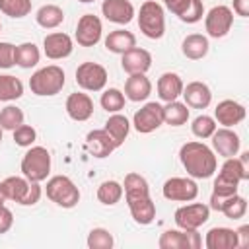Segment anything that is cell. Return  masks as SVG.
Listing matches in <instances>:
<instances>
[{
	"mask_svg": "<svg viewBox=\"0 0 249 249\" xmlns=\"http://www.w3.org/2000/svg\"><path fill=\"white\" fill-rule=\"evenodd\" d=\"M123 195L128 204L132 220L140 226H150L156 218V204L150 196L148 181L140 173H134V171L126 173L123 183Z\"/></svg>",
	"mask_w": 249,
	"mask_h": 249,
	"instance_id": "cell-1",
	"label": "cell"
},
{
	"mask_svg": "<svg viewBox=\"0 0 249 249\" xmlns=\"http://www.w3.org/2000/svg\"><path fill=\"white\" fill-rule=\"evenodd\" d=\"M179 160L187 175L193 179H208L216 173V167H218L214 150L198 140L185 142L179 150Z\"/></svg>",
	"mask_w": 249,
	"mask_h": 249,
	"instance_id": "cell-2",
	"label": "cell"
},
{
	"mask_svg": "<svg viewBox=\"0 0 249 249\" xmlns=\"http://www.w3.org/2000/svg\"><path fill=\"white\" fill-rule=\"evenodd\" d=\"M247 156L249 152L241 154V158H226V161L222 163L214 185H212V195L218 198H226L230 195H235L239 189L241 181L249 179V171H247Z\"/></svg>",
	"mask_w": 249,
	"mask_h": 249,
	"instance_id": "cell-3",
	"label": "cell"
},
{
	"mask_svg": "<svg viewBox=\"0 0 249 249\" xmlns=\"http://www.w3.org/2000/svg\"><path fill=\"white\" fill-rule=\"evenodd\" d=\"M0 195L6 200H14V202H18L21 206H33V204L39 202L43 191H41L39 183L29 181L23 175L21 177L12 175V177H6L0 183Z\"/></svg>",
	"mask_w": 249,
	"mask_h": 249,
	"instance_id": "cell-4",
	"label": "cell"
},
{
	"mask_svg": "<svg viewBox=\"0 0 249 249\" xmlns=\"http://www.w3.org/2000/svg\"><path fill=\"white\" fill-rule=\"evenodd\" d=\"M64 84H66L64 70L56 64L43 66L37 72H33L29 78V89H31V93H35L39 97H51V95L60 93Z\"/></svg>",
	"mask_w": 249,
	"mask_h": 249,
	"instance_id": "cell-5",
	"label": "cell"
},
{
	"mask_svg": "<svg viewBox=\"0 0 249 249\" xmlns=\"http://www.w3.org/2000/svg\"><path fill=\"white\" fill-rule=\"evenodd\" d=\"M21 175L29 181L41 183L51 173V154L45 146H29L19 163Z\"/></svg>",
	"mask_w": 249,
	"mask_h": 249,
	"instance_id": "cell-6",
	"label": "cell"
},
{
	"mask_svg": "<svg viewBox=\"0 0 249 249\" xmlns=\"http://www.w3.org/2000/svg\"><path fill=\"white\" fill-rule=\"evenodd\" d=\"M138 27L142 35L148 39H161L165 33V16H163V6L156 0H146L140 10H138Z\"/></svg>",
	"mask_w": 249,
	"mask_h": 249,
	"instance_id": "cell-7",
	"label": "cell"
},
{
	"mask_svg": "<svg viewBox=\"0 0 249 249\" xmlns=\"http://www.w3.org/2000/svg\"><path fill=\"white\" fill-rule=\"evenodd\" d=\"M45 193H47V198L49 200H53L56 206H62V208H74L80 202V189L66 175H54V177H51L47 181Z\"/></svg>",
	"mask_w": 249,
	"mask_h": 249,
	"instance_id": "cell-8",
	"label": "cell"
},
{
	"mask_svg": "<svg viewBox=\"0 0 249 249\" xmlns=\"http://www.w3.org/2000/svg\"><path fill=\"white\" fill-rule=\"evenodd\" d=\"M210 218V206L204 202H193L179 206L173 214V220L177 228L181 230H198L202 224H206Z\"/></svg>",
	"mask_w": 249,
	"mask_h": 249,
	"instance_id": "cell-9",
	"label": "cell"
},
{
	"mask_svg": "<svg viewBox=\"0 0 249 249\" xmlns=\"http://www.w3.org/2000/svg\"><path fill=\"white\" fill-rule=\"evenodd\" d=\"M160 249H200L202 237L198 230H165L158 239Z\"/></svg>",
	"mask_w": 249,
	"mask_h": 249,
	"instance_id": "cell-10",
	"label": "cell"
},
{
	"mask_svg": "<svg viewBox=\"0 0 249 249\" xmlns=\"http://www.w3.org/2000/svg\"><path fill=\"white\" fill-rule=\"evenodd\" d=\"M233 25V12L231 8L220 4V6H214L210 8L208 14H204V29L208 33V37L212 39H220V37H226L230 33Z\"/></svg>",
	"mask_w": 249,
	"mask_h": 249,
	"instance_id": "cell-11",
	"label": "cell"
},
{
	"mask_svg": "<svg viewBox=\"0 0 249 249\" xmlns=\"http://www.w3.org/2000/svg\"><path fill=\"white\" fill-rule=\"evenodd\" d=\"M161 124H163V105L156 101H148L132 117V126L140 134H150Z\"/></svg>",
	"mask_w": 249,
	"mask_h": 249,
	"instance_id": "cell-12",
	"label": "cell"
},
{
	"mask_svg": "<svg viewBox=\"0 0 249 249\" xmlns=\"http://www.w3.org/2000/svg\"><path fill=\"white\" fill-rule=\"evenodd\" d=\"M76 84L84 91H101L107 84V70L97 62H82L76 68Z\"/></svg>",
	"mask_w": 249,
	"mask_h": 249,
	"instance_id": "cell-13",
	"label": "cell"
},
{
	"mask_svg": "<svg viewBox=\"0 0 249 249\" xmlns=\"http://www.w3.org/2000/svg\"><path fill=\"white\" fill-rule=\"evenodd\" d=\"M161 195L173 202H191L198 196V185L193 177H171L163 183Z\"/></svg>",
	"mask_w": 249,
	"mask_h": 249,
	"instance_id": "cell-14",
	"label": "cell"
},
{
	"mask_svg": "<svg viewBox=\"0 0 249 249\" xmlns=\"http://www.w3.org/2000/svg\"><path fill=\"white\" fill-rule=\"evenodd\" d=\"M101 33H103V23L97 16L93 14H84L78 19L76 25V33L74 39L80 47H93L101 41Z\"/></svg>",
	"mask_w": 249,
	"mask_h": 249,
	"instance_id": "cell-15",
	"label": "cell"
},
{
	"mask_svg": "<svg viewBox=\"0 0 249 249\" xmlns=\"http://www.w3.org/2000/svg\"><path fill=\"white\" fill-rule=\"evenodd\" d=\"M72 49H74V41L68 33L54 31V33L45 35V39H43V53L51 60H62V58L70 56Z\"/></svg>",
	"mask_w": 249,
	"mask_h": 249,
	"instance_id": "cell-16",
	"label": "cell"
},
{
	"mask_svg": "<svg viewBox=\"0 0 249 249\" xmlns=\"http://www.w3.org/2000/svg\"><path fill=\"white\" fill-rule=\"evenodd\" d=\"M210 138H212V150H214V154H218L222 158H233V156H237V152L241 148V140H239L237 132H233L228 126L216 128Z\"/></svg>",
	"mask_w": 249,
	"mask_h": 249,
	"instance_id": "cell-17",
	"label": "cell"
},
{
	"mask_svg": "<svg viewBox=\"0 0 249 249\" xmlns=\"http://www.w3.org/2000/svg\"><path fill=\"white\" fill-rule=\"evenodd\" d=\"M101 14L105 16L107 21L117 23V25H126L136 16L130 0H103Z\"/></svg>",
	"mask_w": 249,
	"mask_h": 249,
	"instance_id": "cell-18",
	"label": "cell"
},
{
	"mask_svg": "<svg viewBox=\"0 0 249 249\" xmlns=\"http://www.w3.org/2000/svg\"><path fill=\"white\" fill-rule=\"evenodd\" d=\"M212 210L216 212H222L226 218L230 220H239L245 216L247 212V200L241 196V195H230L226 198H218V196H210V204H208Z\"/></svg>",
	"mask_w": 249,
	"mask_h": 249,
	"instance_id": "cell-19",
	"label": "cell"
},
{
	"mask_svg": "<svg viewBox=\"0 0 249 249\" xmlns=\"http://www.w3.org/2000/svg\"><path fill=\"white\" fill-rule=\"evenodd\" d=\"M245 119V107L239 103V101H233V99H224L216 105L214 109V121L222 126H235L239 124L241 121Z\"/></svg>",
	"mask_w": 249,
	"mask_h": 249,
	"instance_id": "cell-20",
	"label": "cell"
},
{
	"mask_svg": "<svg viewBox=\"0 0 249 249\" xmlns=\"http://www.w3.org/2000/svg\"><path fill=\"white\" fill-rule=\"evenodd\" d=\"M121 56V66L126 74H146L152 66V54L140 47H132Z\"/></svg>",
	"mask_w": 249,
	"mask_h": 249,
	"instance_id": "cell-21",
	"label": "cell"
},
{
	"mask_svg": "<svg viewBox=\"0 0 249 249\" xmlns=\"http://www.w3.org/2000/svg\"><path fill=\"white\" fill-rule=\"evenodd\" d=\"M183 99L185 105L189 109H206L212 101V91L204 82H189L187 86H183Z\"/></svg>",
	"mask_w": 249,
	"mask_h": 249,
	"instance_id": "cell-22",
	"label": "cell"
},
{
	"mask_svg": "<svg viewBox=\"0 0 249 249\" xmlns=\"http://www.w3.org/2000/svg\"><path fill=\"white\" fill-rule=\"evenodd\" d=\"M66 113L72 121L84 123L93 115V99L84 91H74L66 99Z\"/></svg>",
	"mask_w": 249,
	"mask_h": 249,
	"instance_id": "cell-23",
	"label": "cell"
},
{
	"mask_svg": "<svg viewBox=\"0 0 249 249\" xmlns=\"http://www.w3.org/2000/svg\"><path fill=\"white\" fill-rule=\"evenodd\" d=\"M86 148H88V152H89L93 158H99V160L111 156V154L117 150L113 138L107 134L105 128L89 130L88 136H86Z\"/></svg>",
	"mask_w": 249,
	"mask_h": 249,
	"instance_id": "cell-24",
	"label": "cell"
},
{
	"mask_svg": "<svg viewBox=\"0 0 249 249\" xmlns=\"http://www.w3.org/2000/svg\"><path fill=\"white\" fill-rule=\"evenodd\" d=\"M239 239H237V231L231 228H212L206 231L204 237V247L206 249H237Z\"/></svg>",
	"mask_w": 249,
	"mask_h": 249,
	"instance_id": "cell-25",
	"label": "cell"
},
{
	"mask_svg": "<svg viewBox=\"0 0 249 249\" xmlns=\"http://www.w3.org/2000/svg\"><path fill=\"white\" fill-rule=\"evenodd\" d=\"M123 93L128 101H134V103L146 101L148 95L152 93V82L146 74H128Z\"/></svg>",
	"mask_w": 249,
	"mask_h": 249,
	"instance_id": "cell-26",
	"label": "cell"
},
{
	"mask_svg": "<svg viewBox=\"0 0 249 249\" xmlns=\"http://www.w3.org/2000/svg\"><path fill=\"white\" fill-rule=\"evenodd\" d=\"M183 80L179 74L175 72H163L160 78H158V95L161 101H175L181 93H183Z\"/></svg>",
	"mask_w": 249,
	"mask_h": 249,
	"instance_id": "cell-27",
	"label": "cell"
},
{
	"mask_svg": "<svg viewBox=\"0 0 249 249\" xmlns=\"http://www.w3.org/2000/svg\"><path fill=\"white\" fill-rule=\"evenodd\" d=\"M171 14H175L183 23H196L204 16L202 0H177L171 8Z\"/></svg>",
	"mask_w": 249,
	"mask_h": 249,
	"instance_id": "cell-28",
	"label": "cell"
},
{
	"mask_svg": "<svg viewBox=\"0 0 249 249\" xmlns=\"http://www.w3.org/2000/svg\"><path fill=\"white\" fill-rule=\"evenodd\" d=\"M208 49H210L208 37L202 35V33H191V35H187V37L183 39V43H181V53H183L187 58H191V60H200V58H204V56L208 54Z\"/></svg>",
	"mask_w": 249,
	"mask_h": 249,
	"instance_id": "cell-29",
	"label": "cell"
},
{
	"mask_svg": "<svg viewBox=\"0 0 249 249\" xmlns=\"http://www.w3.org/2000/svg\"><path fill=\"white\" fill-rule=\"evenodd\" d=\"M132 47H136V37L126 29H115L105 37V49L115 54H123Z\"/></svg>",
	"mask_w": 249,
	"mask_h": 249,
	"instance_id": "cell-30",
	"label": "cell"
},
{
	"mask_svg": "<svg viewBox=\"0 0 249 249\" xmlns=\"http://www.w3.org/2000/svg\"><path fill=\"white\" fill-rule=\"evenodd\" d=\"M103 128H105L107 134L113 138L115 146L119 148V146L126 140V136H128V132H130V123H128V119H126L124 115H121V113H111V117L107 119V123H105Z\"/></svg>",
	"mask_w": 249,
	"mask_h": 249,
	"instance_id": "cell-31",
	"label": "cell"
},
{
	"mask_svg": "<svg viewBox=\"0 0 249 249\" xmlns=\"http://www.w3.org/2000/svg\"><path fill=\"white\" fill-rule=\"evenodd\" d=\"M35 21L37 25H41L43 29H56L62 21H64V12L60 6L56 4H45L37 10L35 14Z\"/></svg>",
	"mask_w": 249,
	"mask_h": 249,
	"instance_id": "cell-32",
	"label": "cell"
},
{
	"mask_svg": "<svg viewBox=\"0 0 249 249\" xmlns=\"http://www.w3.org/2000/svg\"><path fill=\"white\" fill-rule=\"evenodd\" d=\"M189 121V107L181 101H167L163 105V123L169 126H183Z\"/></svg>",
	"mask_w": 249,
	"mask_h": 249,
	"instance_id": "cell-33",
	"label": "cell"
},
{
	"mask_svg": "<svg viewBox=\"0 0 249 249\" xmlns=\"http://www.w3.org/2000/svg\"><path fill=\"white\" fill-rule=\"evenodd\" d=\"M41 60V51L35 43H21L16 47V64L23 70L37 66Z\"/></svg>",
	"mask_w": 249,
	"mask_h": 249,
	"instance_id": "cell-34",
	"label": "cell"
},
{
	"mask_svg": "<svg viewBox=\"0 0 249 249\" xmlns=\"http://www.w3.org/2000/svg\"><path fill=\"white\" fill-rule=\"evenodd\" d=\"M23 95V84L12 74H0V101H16Z\"/></svg>",
	"mask_w": 249,
	"mask_h": 249,
	"instance_id": "cell-35",
	"label": "cell"
},
{
	"mask_svg": "<svg viewBox=\"0 0 249 249\" xmlns=\"http://www.w3.org/2000/svg\"><path fill=\"white\" fill-rule=\"evenodd\" d=\"M123 198V185L119 181H103L97 187V200L105 206H115L119 200Z\"/></svg>",
	"mask_w": 249,
	"mask_h": 249,
	"instance_id": "cell-36",
	"label": "cell"
},
{
	"mask_svg": "<svg viewBox=\"0 0 249 249\" xmlns=\"http://www.w3.org/2000/svg\"><path fill=\"white\" fill-rule=\"evenodd\" d=\"M23 111L18 105H6L0 109V126L2 130H16L19 124H23Z\"/></svg>",
	"mask_w": 249,
	"mask_h": 249,
	"instance_id": "cell-37",
	"label": "cell"
},
{
	"mask_svg": "<svg viewBox=\"0 0 249 249\" xmlns=\"http://www.w3.org/2000/svg\"><path fill=\"white\" fill-rule=\"evenodd\" d=\"M0 12L8 18L21 19L31 12V0H0Z\"/></svg>",
	"mask_w": 249,
	"mask_h": 249,
	"instance_id": "cell-38",
	"label": "cell"
},
{
	"mask_svg": "<svg viewBox=\"0 0 249 249\" xmlns=\"http://www.w3.org/2000/svg\"><path fill=\"white\" fill-rule=\"evenodd\" d=\"M124 101H126L124 93H123L121 89H117V88L105 89V91L101 93V99H99L101 107H103L107 113H119V111L124 107Z\"/></svg>",
	"mask_w": 249,
	"mask_h": 249,
	"instance_id": "cell-39",
	"label": "cell"
},
{
	"mask_svg": "<svg viewBox=\"0 0 249 249\" xmlns=\"http://www.w3.org/2000/svg\"><path fill=\"white\" fill-rule=\"evenodd\" d=\"M216 128H218V126H216V121H214V117H210V115H198V117H195L193 123H191V132H193L196 138H200V140L210 138Z\"/></svg>",
	"mask_w": 249,
	"mask_h": 249,
	"instance_id": "cell-40",
	"label": "cell"
},
{
	"mask_svg": "<svg viewBox=\"0 0 249 249\" xmlns=\"http://www.w3.org/2000/svg\"><path fill=\"white\" fill-rule=\"evenodd\" d=\"M115 245L113 233L105 228H93L88 233V247L89 249H111Z\"/></svg>",
	"mask_w": 249,
	"mask_h": 249,
	"instance_id": "cell-41",
	"label": "cell"
},
{
	"mask_svg": "<svg viewBox=\"0 0 249 249\" xmlns=\"http://www.w3.org/2000/svg\"><path fill=\"white\" fill-rule=\"evenodd\" d=\"M12 134H14V142L18 146H21V148H29L37 140V130L31 124H25V123L19 124L16 130H12Z\"/></svg>",
	"mask_w": 249,
	"mask_h": 249,
	"instance_id": "cell-42",
	"label": "cell"
},
{
	"mask_svg": "<svg viewBox=\"0 0 249 249\" xmlns=\"http://www.w3.org/2000/svg\"><path fill=\"white\" fill-rule=\"evenodd\" d=\"M16 64V45L0 41V68H12Z\"/></svg>",
	"mask_w": 249,
	"mask_h": 249,
	"instance_id": "cell-43",
	"label": "cell"
},
{
	"mask_svg": "<svg viewBox=\"0 0 249 249\" xmlns=\"http://www.w3.org/2000/svg\"><path fill=\"white\" fill-rule=\"evenodd\" d=\"M12 224H14V214H12V210L4 204V206L0 208V233H6V231L12 228Z\"/></svg>",
	"mask_w": 249,
	"mask_h": 249,
	"instance_id": "cell-44",
	"label": "cell"
},
{
	"mask_svg": "<svg viewBox=\"0 0 249 249\" xmlns=\"http://www.w3.org/2000/svg\"><path fill=\"white\" fill-rule=\"evenodd\" d=\"M233 12L241 18L249 16V0H233Z\"/></svg>",
	"mask_w": 249,
	"mask_h": 249,
	"instance_id": "cell-45",
	"label": "cell"
},
{
	"mask_svg": "<svg viewBox=\"0 0 249 249\" xmlns=\"http://www.w3.org/2000/svg\"><path fill=\"white\" fill-rule=\"evenodd\" d=\"M237 231V239H239V245L237 247H249V226H241L239 230H235Z\"/></svg>",
	"mask_w": 249,
	"mask_h": 249,
	"instance_id": "cell-46",
	"label": "cell"
},
{
	"mask_svg": "<svg viewBox=\"0 0 249 249\" xmlns=\"http://www.w3.org/2000/svg\"><path fill=\"white\" fill-rule=\"evenodd\" d=\"M175 2H177V0H163V4L167 6V10H169V8H171V6L175 4Z\"/></svg>",
	"mask_w": 249,
	"mask_h": 249,
	"instance_id": "cell-47",
	"label": "cell"
},
{
	"mask_svg": "<svg viewBox=\"0 0 249 249\" xmlns=\"http://www.w3.org/2000/svg\"><path fill=\"white\" fill-rule=\"evenodd\" d=\"M4 200H6V198H4V196H2V195H0V208H2V206H4Z\"/></svg>",
	"mask_w": 249,
	"mask_h": 249,
	"instance_id": "cell-48",
	"label": "cell"
},
{
	"mask_svg": "<svg viewBox=\"0 0 249 249\" xmlns=\"http://www.w3.org/2000/svg\"><path fill=\"white\" fill-rule=\"evenodd\" d=\"M2 136H4V130H2V126H0V142H2Z\"/></svg>",
	"mask_w": 249,
	"mask_h": 249,
	"instance_id": "cell-49",
	"label": "cell"
},
{
	"mask_svg": "<svg viewBox=\"0 0 249 249\" xmlns=\"http://www.w3.org/2000/svg\"><path fill=\"white\" fill-rule=\"evenodd\" d=\"M78 2H84V4H88V2H93V0H78Z\"/></svg>",
	"mask_w": 249,
	"mask_h": 249,
	"instance_id": "cell-50",
	"label": "cell"
},
{
	"mask_svg": "<svg viewBox=\"0 0 249 249\" xmlns=\"http://www.w3.org/2000/svg\"><path fill=\"white\" fill-rule=\"evenodd\" d=\"M0 31H2V23H0Z\"/></svg>",
	"mask_w": 249,
	"mask_h": 249,
	"instance_id": "cell-51",
	"label": "cell"
}]
</instances>
